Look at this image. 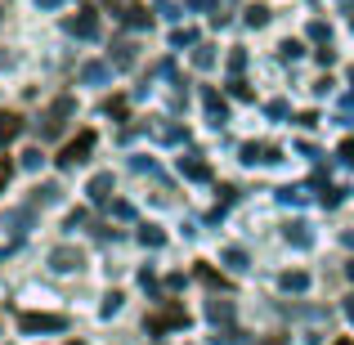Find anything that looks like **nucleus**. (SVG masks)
I'll return each instance as SVG.
<instances>
[{
  "instance_id": "f257e3e1",
  "label": "nucleus",
  "mask_w": 354,
  "mask_h": 345,
  "mask_svg": "<svg viewBox=\"0 0 354 345\" xmlns=\"http://www.w3.org/2000/svg\"><path fill=\"white\" fill-rule=\"evenodd\" d=\"M184 328H189V310L175 305V301H162L157 310H148V319H144L148 337H166V332H184Z\"/></svg>"
},
{
  "instance_id": "f03ea898",
  "label": "nucleus",
  "mask_w": 354,
  "mask_h": 345,
  "mask_svg": "<svg viewBox=\"0 0 354 345\" xmlns=\"http://www.w3.org/2000/svg\"><path fill=\"white\" fill-rule=\"evenodd\" d=\"M72 117H77V99H72V95H59V99H54V104L41 113L36 130H41V139H59V135H63V126H68Z\"/></svg>"
},
{
  "instance_id": "7ed1b4c3",
  "label": "nucleus",
  "mask_w": 354,
  "mask_h": 345,
  "mask_svg": "<svg viewBox=\"0 0 354 345\" xmlns=\"http://www.w3.org/2000/svg\"><path fill=\"white\" fill-rule=\"evenodd\" d=\"M95 144H99V135L95 130H81L72 144H63V153L54 157L59 162V171H72V166H81V162H90V153H95Z\"/></svg>"
},
{
  "instance_id": "20e7f679",
  "label": "nucleus",
  "mask_w": 354,
  "mask_h": 345,
  "mask_svg": "<svg viewBox=\"0 0 354 345\" xmlns=\"http://www.w3.org/2000/svg\"><path fill=\"white\" fill-rule=\"evenodd\" d=\"M104 9L117 18V23H126L130 32H144V27L153 23V14H148V9L139 5V0H104Z\"/></svg>"
},
{
  "instance_id": "39448f33",
  "label": "nucleus",
  "mask_w": 354,
  "mask_h": 345,
  "mask_svg": "<svg viewBox=\"0 0 354 345\" xmlns=\"http://www.w3.org/2000/svg\"><path fill=\"white\" fill-rule=\"evenodd\" d=\"M68 32L81 36V41H99V32H104V23H99V9H95V5H77V14L68 18Z\"/></svg>"
},
{
  "instance_id": "423d86ee",
  "label": "nucleus",
  "mask_w": 354,
  "mask_h": 345,
  "mask_svg": "<svg viewBox=\"0 0 354 345\" xmlns=\"http://www.w3.org/2000/svg\"><path fill=\"white\" fill-rule=\"evenodd\" d=\"M18 328H23L27 337H36V332H63L68 319H63V314H18Z\"/></svg>"
},
{
  "instance_id": "0eeeda50",
  "label": "nucleus",
  "mask_w": 354,
  "mask_h": 345,
  "mask_svg": "<svg viewBox=\"0 0 354 345\" xmlns=\"http://www.w3.org/2000/svg\"><path fill=\"white\" fill-rule=\"evenodd\" d=\"M238 157H242L247 166H274V162H283L278 144H256V139H251V144H242V148H238Z\"/></svg>"
},
{
  "instance_id": "6e6552de",
  "label": "nucleus",
  "mask_w": 354,
  "mask_h": 345,
  "mask_svg": "<svg viewBox=\"0 0 354 345\" xmlns=\"http://www.w3.org/2000/svg\"><path fill=\"white\" fill-rule=\"evenodd\" d=\"M81 265H86V256H81L77 247H54L50 251V269L54 274H77Z\"/></svg>"
},
{
  "instance_id": "1a4fd4ad",
  "label": "nucleus",
  "mask_w": 354,
  "mask_h": 345,
  "mask_svg": "<svg viewBox=\"0 0 354 345\" xmlns=\"http://www.w3.org/2000/svg\"><path fill=\"white\" fill-rule=\"evenodd\" d=\"M202 108H207V121H211L216 130H225V126H229V104H225V99H220L211 86L202 90Z\"/></svg>"
},
{
  "instance_id": "9d476101",
  "label": "nucleus",
  "mask_w": 354,
  "mask_h": 345,
  "mask_svg": "<svg viewBox=\"0 0 354 345\" xmlns=\"http://www.w3.org/2000/svg\"><path fill=\"white\" fill-rule=\"evenodd\" d=\"M139 59V45L135 41H113V50H108V63H113L117 72H130Z\"/></svg>"
},
{
  "instance_id": "9b49d317",
  "label": "nucleus",
  "mask_w": 354,
  "mask_h": 345,
  "mask_svg": "<svg viewBox=\"0 0 354 345\" xmlns=\"http://www.w3.org/2000/svg\"><path fill=\"white\" fill-rule=\"evenodd\" d=\"M180 175H184V180H211V162H207V157H202V153H184L180 157Z\"/></svg>"
},
{
  "instance_id": "f8f14e48",
  "label": "nucleus",
  "mask_w": 354,
  "mask_h": 345,
  "mask_svg": "<svg viewBox=\"0 0 354 345\" xmlns=\"http://www.w3.org/2000/svg\"><path fill=\"white\" fill-rule=\"evenodd\" d=\"M27 130V121H23V113H0V148L5 144H14L18 135Z\"/></svg>"
},
{
  "instance_id": "ddd939ff",
  "label": "nucleus",
  "mask_w": 354,
  "mask_h": 345,
  "mask_svg": "<svg viewBox=\"0 0 354 345\" xmlns=\"http://www.w3.org/2000/svg\"><path fill=\"white\" fill-rule=\"evenodd\" d=\"M283 238L292 242V247H301V251H310V247H314V229L305 225V220H292V225L283 229Z\"/></svg>"
},
{
  "instance_id": "4468645a",
  "label": "nucleus",
  "mask_w": 354,
  "mask_h": 345,
  "mask_svg": "<svg viewBox=\"0 0 354 345\" xmlns=\"http://www.w3.org/2000/svg\"><path fill=\"white\" fill-rule=\"evenodd\" d=\"M32 216H36V207H14L5 216V225H9V233H14V238H23L27 229H32Z\"/></svg>"
},
{
  "instance_id": "2eb2a0df",
  "label": "nucleus",
  "mask_w": 354,
  "mask_h": 345,
  "mask_svg": "<svg viewBox=\"0 0 354 345\" xmlns=\"http://www.w3.org/2000/svg\"><path fill=\"white\" fill-rule=\"evenodd\" d=\"M86 193H90V202H108L113 198V171H99L95 180L86 184Z\"/></svg>"
},
{
  "instance_id": "dca6fc26",
  "label": "nucleus",
  "mask_w": 354,
  "mask_h": 345,
  "mask_svg": "<svg viewBox=\"0 0 354 345\" xmlns=\"http://www.w3.org/2000/svg\"><path fill=\"white\" fill-rule=\"evenodd\" d=\"M207 319H211V328H220V323H234V301H220V296H211V301H207Z\"/></svg>"
},
{
  "instance_id": "f3484780",
  "label": "nucleus",
  "mask_w": 354,
  "mask_h": 345,
  "mask_svg": "<svg viewBox=\"0 0 354 345\" xmlns=\"http://www.w3.org/2000/svg\"><path fill=\"white\" fill-rule=\"evenodd\" d=\"M113 63H86V68H81V81H86V86H104V81H113Z\"/></svg>"
},
{
  "instance_id": "a211bd4d",
  "label": "nucleus",
  "mask_w": 354,
  "mask_h": 345,
  "mask_svg": "<svg viewBox=\"0 0 354 345\" xmlns=\"http://www.w3.org/2000/svg\"><path fill=\"white\" fill-rule=\"evenodd\" d=\"M242 341H247V332L234 328V323H220V328L211 332V345H242Z\"/></svg>"
},
{
  "instance_id": "6ab92c4d",
  "label": "nucleus",
  "mask_w": 354,
  "mask_h": 345,
  "mask_svg": "<svg viewBox=\"0 0 354 345\" xmlns=\"http://www.w3.org/2000/svg\"><path fill=\"white\" fill-rule=\"evenodd\" d=\"M59 198H63L59 184H36V189H32V207H54Z\"/></svg>"
},
{
  "instance_id": "aec40b11",
  "label": "nucleus",
  "mask_w": 354,
  "mask_h": 345,
  "mask_svg": "<svg viewBox=\"0 0 354 345\" xmlns=\"http://www.w3.org/2000/svg\"><path fill=\"white\" fill-rule=\"evenodd\" d=\"M278 287H283V292H305V287H310V274H305V269H287V274L278 278Z\"/></svg>"
},
{
  "instance_id": "412c9836",
  "label": "nucleus",
  "mask_w": 354,
  "mask_h": 345,
  "mask_svg": "<svg viewBox=\"0 0 354 345\" xmlns=\"http://www.w3.org/2000/svg\"><path fill=\"white\" fill-rule=\"evenodd\" d=\"M269 18H274L269 5H247V9H242V23H247V27H265Z\"/></svg>"
},
{
  "instance_id": "4be33fe9",
  "label": "nucleus",
  "mask_w": 354,
  "mask_h": 345,
  "mask_svg": "<svg viewBox=\"0 0 354 345\" xmlns=\"http://www.w3.org/2000/svg\"><path fill=\"white\" fill-rule=\"evenodd\" d=\"M319 202H323V207H341V202H346V189H341V184H323L319 180Z\"/></svg>"
},
{
  "instance_id": "5701e85b",
  "label": "nucleus",
  "mask_w": 354,
  "mask_h": 345,
  "mask_svg": "<svg viewBox=\"0 0 354 345\" xmlns=\"http://www.w3.org/2000/svg\"><path fill=\"white\" fill-rule=\"evenodd\" d=\"M238 202V189L234 184H220V202H216V211H211V220H225V211Z\"/></svg>"
},
{
  "instance_id": "b1692460",
  "label": "nucleus",
  "mask_w": 354,
  "mask_h": 345,
  "mask_svg": "<svg viewBox=\"0 0 354 345\" xmlns=\"http://www.w3.org/2000/svg\"><path fill=\"white\" fill-rule=\"evenodd\" d=\"M198 278H202L207 287H220V292H229V278H225V274H216L207 260H198Z\"/></svg>"
},
{
  "instance_id": "393cba45",
  "label": "nucleus",
  "mask_w": 354,
  "mask_h": 345,
  "mask_svg": "<svg viewBox=\"0 0 354 345\" xmlns=\"http://www.w3.org/2000/svg\"><path fill=\"white\" fill-rule=\"evenodd\" d=\"M139 242H144L148 251H157V247H166V233L157 225H139Z\"/></svg>"
},
{
  "instance_id": "a878e982",
  "label": "nucleus",
  "mask_w": 354,
  "mask_h": 345,
  "mask_svg": "<svg viewBox=\"0 0 354 345\" xmlns=\"http://www.w3.org/2000/svg\"><path fill=\"white\" fill-rule=\"evenodd\" d=\"M220 260H225L234 274H242V269H247V251H242V247H225V251H220Z\"/></svg>"
},
{
  "instance_id": "bb28decb",
  "label": "nucleus",
  "mask_w": 354,
  "mask_h": 345,
  "mask_svg": "<svg viewBox=\"0 0 354 345\" xmlns=\"http://www.w3.org/2000/svg\"><path fill=\"white\" fill-rule=\"evenodd\" d=\"M157 139L162 144H189V130L184 126H157Z\"/></svg>"
},
{
  "instance_id": "cd10ccee",
  "label": "nucleus",
  "mask_w": 354,
  "mask_h": 345,
  "mask_svg": "<svg viewBox=\"0 0 354 345\" xmlns=\"http://www.w3.org/2000/svg\"><path fill=\"white\" fill-rule=\"evenodd\" d=\"M184 45H198V32H193V27H175L171 32V50H184Z\"/></svg>"
},
{
  "instance_id": "c85d7f7f",
  "label": "nucleus",
  "mask_w": 354,
  "mask_h": 345,
  "mask_svg": "<svg viewBox=\"0 0 354 345\" xmlns=\"http://www.w3.org/2000/svg\"><path fill=\"white\" fill-rule=\"evenodd\" d=\"M121 305H126V296H121V292H108L104 305H99V314H104V319H113V314H121Z\"/></svg>"
},
{
  "instance_id": "c756f323",
  "label": "nucleus",
  "mask_w": 354,
  "mask_h": 345,
  "mask_svg": "<svg viewBox=\"0 0 354 345\" xmlns=\"http://www.w3.org/2000/svg\"><path fill=\"white\" fill-rule=\"evenodd\" d=\"M301 54H305V45H301V41H292V36H287V41L278 45V59H287V63H296Z\"/></svg>"
},
{
  "instance_id": "7c9ffc66",
  "label": "nucleus",
  "mask_w": 354,
  "mask_h": 345,
  "mask_svg": "<svg viewBox=\"0 0 354 345\" xmlns=\"http://www.w3.org/2000/svg\"><path fill=\"white\" fill-rule=\"evenodd\" d=\"M278 202H283V207H301V202H305V189L287 184V189H278Z\"/></svg>"
},
{
  "instance_id": "2f4dec72",
  "label": "nucleus",
  "mask_w": 354,
  "mask_h": 345,
  "mask_svg": "<svg viewBox=\"0 0 354 345\" xmlns=\"http://www.w3.org/2000/svg\"><path fill=\"white\" fill-rule=\"evenodd\" d=\"M153 9H157L162 18H171V23H180V18H184V9L175 5V0H153Z\"/></svg>"
},
{
  "instance_id": "473e14b6",
  "label": "nucleus",
  "mask_w": 354,
  "mask_h": 345,
  "mask_svg": "<svg viewBox=\"0 0 354 345\" xmlns=\"http://www.w3.org/2000/svg\"><path fill=\"white\" fill-rule=\"evenodd\" d=\"M242 68H247V50L234 45V50H229V77H242Z\"/></svg>"
},
{
  "instance_id": "72a5a7b5",
  "label": "nucleus",
  "mask_w": 354,
  "mask_h": 345,
  "mask_svg": "<svg viewBox=\"0 0 354 345\" xmlns=\"http://www.w3.org/2000/svg\"><path fill=\"white\" fill-rule=\"evenodd\" d=\"M229 95H234V99H242V104H251V99H256V95H251V86H247L242 77H229Z\"/></svg>"
},
{
  "instance_id": "f704fd0d",
  "label": "nucleus",
  "mask_w": 354,
  "mask_h": 345,
  "mask_svg": "<svg viewBox=\"0 0 354 345\" xmlns=\"http://www.w3.org/2000/svg\"><path fill=\"white\" fill-rule=\"evenodd\" d=\"M193 63H198L202 72H207V68H216V50H211V45H198V50H193Z\"/></svg>"
},
{
  "instance_id": "c9c22d12",
  "label": "nucleus",
  "mask_w": 354,
  "mask_h": 345,
  "mask_svg": "<svg viewBox=\"0 0 354 345\" xmlns=\"http://www.w3.org/2000/svg\"><path fill=\"white\" fill-rule=\"evenodd\" d=\"M310 41H319V45H328V41H332V27L323 23V18H314V23H310Z\"/></svg>"
},
{
  "instance_id": "e433bc0d",
  "label": "nucleus",
  "mask_w": 354,
  "mask_h": 345,
  "mask_svg": "<svg viewBox=\"0 0 354 345\" xmlns=\"http://www.w3.org/2000/svg\"><path fill=\"white\" fill-rule=\"evenodd\" d=\"M41 166H45V153L41 148H27L23 153V171H41Z\"/></svg>"
},
{
  "instance_id": "4c0bfd02",
  "label": "nucleus",
  "mask_w": 354,
  "mask_h": 345,
  "mask_svg": "<svg viewBox=\"0 0 354 345\" xmlns=\"http://www.w3.org/2000/svg\"><path fill=\"white\" fill-rule=\"evenodd\" d=\"M104 113H108V117H117V121H126V99H121V95H117V99H108Z\"/></svg>"
},
{
  "instance_id": "58836bf2",
  "label": "nucleus",
  "mask_w": 354,
  "mask_h": 345,
  "mask_svg": "<svg viewBox=\"0 0 354 345\" xmlns=\"http://www.w3.org/2000/svg\"><path fill=\"white\" fill-rule=\"evenodd\" d=\"M314 59H319L323 68H332V63H337V50H332V41H328V45H319V50H314Z\"/></svg>"
},
{
  "instance_id": "ea45409f",
  "label": "nucleus",
  "mask_w": 354,
  "mask_h": 345,
  "mask_svg": "<svg viewBox=\"0 0 354 345\" xmlns=\"http://www.w3.org/2000/svg\"><path fill=\"white\" fill-rule=\"evenodd\" d=\"M265 117H287V99H269V104H265Z\"/></svg>"
},
{
  "instance_id": "a19ab883",
  "label": "nucleus",
  "mask_w": 354,
  "mask_h": 345,
  "mask_svg": "<svg viewBox=\"0 0 354 345\" xmlns=\"http://www.w3.org/2000/svg\"><path fill=\"white\" fill-rule=\"evenodd\" d=\"M337 157H341V162H354V135H350V139H341V148H337Z\"/></svg>"
},
{
  "instance_id": "79ce46f5",
  "label": "nucleus",
  "mask_w": 354,
  "mask_h": 345,
  "mask_svg": "<svg viewBox=\"0 0 354 345\" xmlns=\"http://www.w3.org/2000/svg\"><path fill=\"white\" fill-rule=\"evenodd\" d=\"M113 216L117 220H130V216H135V207H130V202H113Z\"/></svg>"
},
{
  "instance_id": "37998d69",
  "label": "nucleus",
  "mask_w": 354,
  "mask_h": 345,
  "mask_svg": "<svg viewBox=\"0 0 354 345\" xmlns=\"http://www.w3.org/2000/svg\"><path fill=\"white\" fill-rule=\"evenodd\" d=\"M130 166H135V171H139V175H144V171H148V175H157V166H153V157H148V162H144V157H135V162H130Z\"/></svg>"
},
{
  "instance_id": "c03bdc74",
  "label": "nucleus",
  "mask_w": 354,
  "mask_h": 345,
  "mask_svg": "<svg viewBox=\"0 0 354 345\" xmlns=\"http://www.w3.org/2000/svg\"><path fill=\"white\" fill-rule=\"evenodd\" d=\"M139 283H144L148 292H157V278H153V269H139Z\"/></svg>"
},
{
  "instance_id": "a18cd8bd",
  "label": "nucleus",
  "mask_w": 354,
  "mask_h": 345,
  "mask_svg": "<svg viewBox=\"0 0 354 345\" xmlns=\"http://www.w3.org/2000/svg\"><path fill=\"white\" fill-rule=\"evenodd\" d=\"M9 175H14V166H9V157H0V189L9 184Z\"/></svg>"
},
{
  "instance_id": "49530a36",
  "label": "nucleus",
  "mask_w": 354,
  "mask_h": 345,
  "mask_svg": "<svg viewBox=\"0 0 354 345\" xmlns=\"http://www.w3.org/2000/svg\"><path fill=\"white\" fill-rule=\"evenodd\" d=\"M86 220H90L86 211H72V216H68V229H81V225H86Z\"/></svg>"
},
{
  "instance_id": "de8ad7c7",
  "label": "nucleus",
  "mask_w": 354,
  "mask_h": 345,
  "mask_svg": "<svg viewBox=\"0 0 354 345\" xmlns=\"http://www.w3.org/2000/svg\"><path fill=\"white\" fill-rule=\"evenodd\" d=\"M59 5H68V0H36V9H59Z\"/></svg>"
},
{
  "instance_id": "09e8293b",
  "label": "nucleus",
  "mask_w": 354,
  "mask_h": 345,
  "mask_svg": "<svg viewBox=\"0 0 354 345\" xmlns=\"http://www.w3.org/2000/svg\"><path fill=\"white\" fill-rule=\"evenodd\" d=\"M346 319H350V323H354V292H350V296H346Z\"/></svg>"
},
{
  "instance_id": "8fccbe9b",
  "label": "nucleus",
  "mask_w": 354,
  "mask_h": 345,
  "mask_svg": "<svg viewBox=\"0 0 354 345\" xmlns=\"http://www.w3.org/2000/svg\"><path fill=\"white\" fill-rule=\"evenodd\" d=\"M260 345H287V337H265Z\"/></svg>"
},
{
  "instance_id": "3c124183",
  "label": "nucleus",
  "mask_w": 354,
  "mask_h": 345,
  "mask_svg": "<svg viewBox=\"0 0 354 345\" xmlns=\"http://www.w3.org/2000/svg\"><path fill=\"white\" fill-rule=\"evenodd\" d=\"M346 274H350V278H354V260H346Z\"/></svg>"
},
{
  "instance_id": "603ef678",
  "label": "nucleus",
  "mask_w": 354,
  "mask_h": 345,
  "mask_svg": "<svg viewBox=\"0 0 354 345\" xmlns=\"http://www.w3.org/2000/svg\"><path fill=\"white\" fill-rule=\"evenodd\" d=\"M332 345H354V341H350V337H341V341H332Z\"/></svg>"
},
{
  "instance_id": "864d4df0",
  "label": "nucleus",
  "mask_w": 354,
  "mask_h": 345,
  "mask_svg": "<svg viewBox=\"0 0 354 345\" xmlns=\"http://www.w3.org/2000/svg\"><path fill=\"white\" fill-rule=\"evenodd\" d=\"M346 242H350V247H354V229H350V233H346Z\"/></svg>"
},
{
  "instance_id": "5fc2aeb1",
  "label": "nucleus",
  "mask_w": 354,
  "mask_h": 345,
  "mask_svg": "<svg viewBox=\"0 0 354 345\" xmlns=\"http://www.w3.org/2000/svg\"><path fill=\"white\" fill-rule=\"evenodd\" d=\"M350 27H354V18H350Z\"/></svg>"
}]
</instances>
